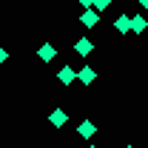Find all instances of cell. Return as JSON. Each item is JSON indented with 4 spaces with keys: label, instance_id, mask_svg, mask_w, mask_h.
<instances>
[{
    "label": "cell",
    "instance_id": "13",
    "mask_svg": "<svg viewBox=\"0 0 148 148\" xmlns=\"http://www.w3.org/2000/svg\"><path fill=\"white\" fill-rule=\"evenodd\" d=\"M140 3H143V9H148V0H140Z\"/></svg>",
    "mask_w": 148,
    "mask_h": 148
},
{
    "label": "cell",
    "instance_id": "3",
    "mask_svg": "<svg viewBox=\"0 0 148 148\" xmlns=\"http://www.w3.org/2000/svg\"><path fill=\"white\" fill-rule=\"evenodd\" d=\"M54 54H57V51H54V46H51V43H43V46H40V60H46V63H49Z\"/></svg>",
    "mask_w": 148,
    "mask_h": 148
},
{
    "label": "cell",
    "instance_id": "6",
    "mask_svg": "<svg viewBox=\"0 0 148 148\" xmlns=\"http://www.w3.org/2000/svg\"><path fill=\"white\" fill-rule=\"evenodd\" d=\"M74 49H77V54H91V40H86V37H83V40H77V46H74Z\"/></svg>",
    "mask_w": 148,
    "mask_h": 148
},
{
    "label": "cell",
    "instance_id": "11",
    "mask_svg": "<svg viewBox=\"0 0 148 148\" xmlns=\"http://www.w3.org/2000/svg\"><path fill=\"white\" fill-rule=\"evenodd\" d=\"M0 63H6V49H0Z\"/></svg>",
    "mask_w": 148,
    "mask_h": 148
},
{
    "label": "cell",
    "instance_id": "8",
    "mask_svg": "<svg viewBox=\"0 0 148 148\" xmlns=\"http://www.w3.org/2000/svg\"><path fill=\"white\" fill-rule=\"evenodd\" d=\"M83 23H86V26H94V23H97V14H94V12H86V14H83Z\"/></svg>",
    "mask_w": 148,
    "mask_h": 148
},
{
    "label": "cell",
    "instance_id": "12",
    "mask_svg": "<svg viewBox=\"0 0 148 148\" xmlns=\"http://www.w3.org/2000/svg\"><path fill=\"white\" fill-rule=\"evenodd\" d=\"M80 3H83V6H88V3H94V0H80Z\"/></svg>",
    "mask_w": 148,
    "mask_h": 148
},
{
    "label": "cell",
    "instance_id": "2",
    "mask_svg": "<svg viewBox=\"0 0 148 148\" xmlns=\"http://www.w3.org/2000/svg\"><path fill=\"white\" fill-rule=\"evenodd\" d=\"M49 120H51V125H57V128H60V125H66V111H63V108H54Z\"/></svg>",
    "mask_w": 148,
    "mask_h": 148
},
{
    "label": "cell",
    "instance_id": "10",
    "mask_svg": "<svg viewBox=\"0 0 148 148\" xmlns=\"http://www.w3.org/2000/svg\"><path fill=\"white\" fill-rule=\"evenodd\" d=\"M94 9H100V12L108 9V0H94Z\"/></svg>",
    "mask_w": 148,
    "mask_h": 148
},
{
    "label": "cell",
    "instance_id": "9",
    "mask_svg": "<svg viewBox=\"0 0 148 148\" xmlns=\"http://www.w3.org/2000/svg\"><path fill=\"white\" fill-rule=\"evenodd\" d=\"M80 134H83V137H91V134H94V125H91V123H83V125H80Z\"/></svg>",
    "mask_w": 148,
    "mask_h": 148
},
{
    "label": "cell",
    "instance_id": "4",
    "mask_svg": "<svg viewBox=\"0 0 148 148\" xmlns=\"http://www.w3.org/2000/svg\"><path fill=\"white\" fill-rule=\"evenodd\" d=\"M114 26L120 29V34H125V32H131V17H128V14H123V17H117Z\"/></svg>",
    "mask_w": 148,
    "mask_h": 148
},
{
    "label": "cell",
    "instance_id": "7",
    "mask_svg": "<svg viewBox=\"0 0 148 148\" xmlns=\"http://www.w3.org/2000/svg\"><path fill=\"white\" fill-rule=\"evenodd\" d=\"M143 29H145V20H143V17H131V32L143 34Z\"/></svg>",
    "mask_w": 148,
    "mask_h": 148
},
{
    "label": "cell",
    "instance_id": "1",
    "mask_svg": "<svg viewBox=\"0 0 148 148\" xmlns=\"http://www.w3.org/2000/svg\"><path fill=\"white\" fill-rule=\"evenodd\" d=\"M74 77H77V74H74L69 66H63V69H60V83H63V86H71V83H74Z\"/></svg>",
    "mask_w": 148,
    "mask_h": 148
},
{
    "label": "cell",
    "instance_id": "5",
    "mask_svg": "<svg viewBox=\"0 0 148 148\" xmlns=\"http://www.w3.org/2000/svg\"><path fill=\"white\" fill-rule=\"evenodd\" d=\"M77 77H80V83H86V86H91V83H94V69H91V66H86V69H83V71L77 74Z\"/></svg>",
    "mask_w": 148,
    "mask_h": 148
}]
</instances>
